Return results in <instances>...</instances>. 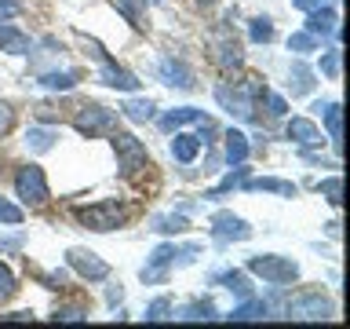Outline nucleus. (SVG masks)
I'll use <instances>...</instances> for the list:
<instances>
[{"mask_svg":"<svg viewBox=\"0 0 350 329\" xmlns=\"http://www.w3.org/2000/svg\"><path fill=\"white\" fill-rule=\"evenodd\" d=\"M288 48H292V51H299V55L317 51V48H321V37H314L310 29H299V33H292V37H288Z\"/></svg>","mask_w":350,"mask_h":329,"instance_id":"28","label":"nucleus"},{"mask_svg":"<svg viewBox=\"0 0 350 329\" xmlns=\"http://www.w3.org/2000/svg\"><path fill=\"white\" fill-rule=\"evenodd\" d=\"M113 136V150H117V161H120V172L131 175V172H139V169H146L150 158H146V147L135 139V136H128V132H109Z\"/></svg>","mask_w":350,"mask_h":329,"instance_id":"6","label":"nucleus"},{"mask_svg":"<svg viewBox=\"0 0 350 329\" xmlns=\"http://www.w3.org/2000/svg\"><path fill=\"white\" fill-rule=\"evenodd\" d=\"M306 15H310V19H306V29H310L314 33V37H328V33H339V15H336V11L332 8H314V11H306Z\"/></svg>","mask_w":350,"mask_h":329,"instance_id":"13","label":"nucleus"},{"mask_svg":"<svg viewBox=\"0 0 350 329\" xmlns=\"http://www.w3.org/2000/svg\"><path fill=\"white\" fill-rule=\"evenodd\" d=\"M284 311H288V318H295V322H321V318L336 315V307L321 289H306V293H295Z\"/></svg>","mask_w":350,"mask_h":329,"instance_id":"4","label":"nucleus"},{"mask_svg":"<svg viewBox=\"0 0 350 329\" xmlns=\"http://www.w3.org/2000/svg\"><path fill=\"white\" fill-rule=\"evenodd\" d=\"M70 267L81 274V278H88V282H106L109 278V263L106 260H98L95 252H88V249H70Z\"/></svg>","mask_w":350,"mask_h":329,"instance_id":"8","label":"nucleus"},{"mask_svg":"<svg viewBox=\"0 0 350 329\" xmlns=\"http://www.w3.org/2000/svg\"><path fill=\"white\" fill-rule=\"evenodd\" d=\"M179 318H186V322H208V318H215V304H208V300H197V304H186L179 307Z\"/></svg>","mask_w":350,"mask_h":329,"instance_id":"26","label":"nucleus"},{"mask_svg":"<svg viewBox=\"0 0 350 329\" xmlns=\"http://www.w3.org/2000/svg\"><path fill=\"white\" fill-rule=\"evenodd\" d=\"M197 154H201V136H190V132H179V136L172 139V158L190 164Z\"/></svg>","mask_w":350,"mask_h":329,"instance_id":"16","label":"nucleus"},{"mask_svg":"<svg viewBox=\"0 0 350 329\" xmlns=\"http://www.w3.org/2000/svg\"><path fill=\"white\" fill-rule=\"evenodd\" d=\"M11 121H15V114H11V106L8 103H0V136L11 128Z\"/></svg>","mask_w":350,"mask_h":329,"instance_id":"40","label":"nucleus"},{"mask_svg":"<svg viewBox=\"0 0 350 329\" xmlns=\"http://www.w3.org/2000/svg\"><path fill=\"white\" fill-rule=\"evenodd\" d=\"M88 230H117V227H124V219H128V208L117 202V197H106V202H95V205H84V208H77L73 212Z\"/></svg>","mask_w":350,"mask_h":329,"instance_id":"2","label":"nucleus"},{"mask_svg":"<svg viewBox=\"0 0 350 329\" xmlns=\"http://www.w3.org/2000/svg\"><path fill=\"white\" fill-rule=\"evenodd\" d=\"M153 230H164V234H179V230H186V216H157V219H153Z\"/></svg>","mask_w":350,"mask_h":329,"instance_id":"33","label":"nucleus"},{"mask_svg":"<svg viewBox=\"0 0 350 329\" xmlns=\"http://www.w3.org/2000/svg\"><path fill=\"white\" fill-rule=\"evenodd\" d=\"M245 191H273V194H284V197H295V186L292 183H284V180H248L245 183Z\"/></svg>","mask_w":350,"mask_h":329,"instance_id":"24","label":"nucleus"},{"mask_svg":"<svg viewBox=\"0 0 350 329\" xmlns=\"http://www.w3.org/2000/svg\"><path fill=\"white\" fill-rule=\"evenodd\" d=\"M113 8H117L135 29L146 26V0H113Z\"/></svg>","mask_w":350,"mask_h":329,"instance_id":"20","label":"nucleus"},{"mask_svg":"<svg viewBox=\"0 0 350 329\" xmlns=\"http://www.w3.org/2000/svg\"><path fill=\"white\" fill-rule=\"evenodd\" d=\"M317 191L325 194L328 205H339V202H343V180H339V175H332V180H325V183H317Z\"/></svg>","mask_w":350,"mask_h":329,"instance_id":"32","label":"nucleus"},{"mask_svg":"<svg viewBox=\"0 0 350 329\" xmlns=\"http://www.w3.org/2000/svg\"><path fill=\"white\" fill-rule=\"evenodd\" d=\"M292 4L299 8V11H314V8H321L325 0H292Z\"/></svg>","mask_w":350,"mask_h":329,"instance_id":"41","label":"nucleus"},{"mask_svg":"<svg viewBox=\"0 0 350 329\" xmlns=\"http://www.w3.org/2000/svg\"><path fill=\"white\" fill-rule=\"evenodd\" d=\"M219 282H223L230 293H237V296H252V282H248L245 271H226V274H219Z\"/></svg>","mask_w":350,"mask_h":329,"instance_id":"25","label":"nucleus"},{"mask_svg":"<svg viewBox=\"0 0 350 329\" xmlns=\"http://www.w3.org/2000/svg\"><path fill=\"white\" fill-rule=\"evenodd\" d=\"M84 311L81 307H66V311H55V322H84Z\"/></svg>","mask_w":350,"mask_h":329,"instance_id":"37","label":"nucleus"},{"mask_svg":"<svg viewBox=\"0 0 350 329\" xmlns=\"http://www.w3.org/2000/svg\"><path fill=\"white\" fill-rule=\"evenodd\" d=\"M120 110H124L128 121H150L153 117V103H150V99H128Z\"/></svg>","mask_w":350,"mask_h":329,"instance_id":"29","label":"nucleus"},{"mask_svg":"<svg viewBox=\"0 0 350 329\" xmlns=\"http://www.w3.org/2000/svg\"><path fill=\"white\" fill-rule=\"evenodd\" d=\"M262 95H267V92H262ZM267 106H270V114H273V117H284V114H288V106H284V99H281V95H267Z\"/></svg>","mask_w":350,"mask_h":329,"instance_id":"39","label":"nucleus"},{"mask_svg":"<svg viewBox=\"0 0 350 329\" xmlns=\"http://www.w3.org/2000/svg\"><path fill=\"white\" fill-rule=\"evenodd\" d=\"M267 315H270V307L262 300H248V304L234 307V315H226V318H234V322H256V318H267Z\"/></svg>","mask_w":350,"mask_h":329,"instance_id":"23","label":"nucleus"},{"mask_svg":"<svg viewBox=\"0 0 350 329\" xmlns=\"http://www.w3.org/2000/svg\"><path fill=\"white\" fill-rule=\"evenodd\" d=\"M0 223H11V227H18V223H22V208L0 197Z\"/></svg>","mask_w":350,"mask_h":329,"instance_id":"35","label":"nucleus"},{"mask_svg":"<svg viewBox=\"0 0 350 329\" xmlns=\"http://www.w3.org/2000/svg\"><path fill=\"white\" fill-rule=\"evenodd\" d=\"M77 81H81V77H77L73 70H66V73H40V84L48 88V92H70V88H77Z\"/></svg>","mask_w":350,"mask_h":329,"instance_id":"21","label":"nucleus"},{"mask_svg":"<svg viewBox=\"0 0 350 329\" xmlns=\"http://www.w3.org/2000/svg\"><path fill=\"white\" fill-rule=\"evenodd\" d=\"M215 62L223 70H237L241 66V44L234 40L230 29H219V37H215Z\"/></svg>","mask_w":350,"mask_h":329,"instance_id":"10","label":"nucleus"},{"mask_svg":"<svg viewBox=\"0 0 350 329\" xmlns=\"http://www.w3.org/2000/svg\"><path fill=\"white\" fill-rule=\"evenodd\" d=\"M223 139H226V161L230 164H245V158H248V136L245 132L230 128Z\"/></svg>","mask_w":350,"mask_h":329,"instance_id":"19","label":"nucleus"},{"mask_svg":"<svg viewBox=\"0 0 350 329\" xmlns=\"http://www.w3.org/2000/svg\"><path fill=\"white\" fill-rule=\"evenodd\" d=\"M18 11H22V4H18V0H0V22L15 19Z\"/></svg>","mask_w":350,"mask_h":329,"instance_id":"38","label":"nucleus"},{"mask_svg":"<svg viewBox=\"0 0 350 329\" xmlns=\"http://www.w3.org/2000/svg\"><path fill=\"white\" fill-rule=\"evenodd\" d=\"M15 194H18L26 205H44V202H48L51 191H48V180H44V169H40V164H26V169H18V175H15Z\"/></svg>","mask_w":350,"mask_h":329,"instance_id":"5","label":"nucleus"},{"mask_svg":"<svg viewBox=\"0 0 350 329\" xmlns=\"http://www.w3.org/2000/svg\"><path fill=\"white\" fill-rule=\"evenodd\" d=\"M252 40L256 44H267V40H273V22L267 19V15H259V19H252Z\"/></svg>","mask_w":350,"mask_h":329,"instance_id":"30","label":"nucleus"},{"mask_svg":"<svg viewBox=\"0 0 350 329\" xmlns=\"http://www.w3.org/2000/svg\"><path fill=\"white\" fill-rule=\"evenodd\" d=\"M339 66H343V51H325L321 55V73L328 77V81H339Z\"/></svg>","mask_w":350,"mask_h":329,"instance_id":"31","label":"nucleus"},{"mask_svg":"<svg viewBox=\"0 0 350 329\" xmlns=\"http://www.w3.org/2000/svg\"><path fill=\"white\" fill-rule=\"evenodd\" d=\"M212 234L219 241H248L252 238V227L241 216H234V212H215L212 216Z\"/></svg>","mask_w":350,"mask_h":329,"instance_id":"9","label":"nucleus"},{"mask_svg":"<svg viewBox=\"0 0 350 329\" xmlns=\"http://www.w3.org/2000/svg\"><path fill=\"white\" fill-rule=\"evenodd\" d=\"M73 128L81 132V136H98V132H113L117 128V117L109 114L106 106H81V114L73 117Z\"/></svg>","mask_w":350,"mask_h":329,"instance_id":"7","label":"nucleus"},{"mask_svg":"<svg viewBox=\"0 0 350 329\" xmlns=\"http://www.w3.org/2000/svg\"><path fill=\"white\" fill-rule=\"evenodd\" d=\"M15 289H18V285H15V274H11L4 263H0V304L11 300V296H15Z\"/></svg>","mask_w":350,"mask_h":329,"instance_id":"34","label":"nucleus"},{"mask_svg":"<svg viewBox=\"0 0 350 329\" xmlns=\"http://www.w3.org/2000/svg\"><path fill=\"white\" fill-rule=\"evenodd\" d=\"M288 139H295L299 147H317L321 143V128L310 117H292L288 121Z\"/></svg>","mask_w":350,"mask_h":329,"instance_id":"14","label":"nucleus"},{"mask_svg":"<svg viewBox=\"0 0 350 329\" xmlns=\"http://www.w3.org/2000/svg\"><path fill=\"white\" fill-rule=\"evenodd\" d=\"M0 51L8 55H26L29 51V37L15 26H8V22H0Z\"/></svg>","mask_w":350,"mask_h":329,"instance_id":"15","label":"nucleus"},{"mask_svg":"<svg viewBox=\"0 0 350 329\" xmlns=\"http://www.w3.org/2000/svg\"><path fill=\"white\" fill-rule=\"evenodd\" d=\"M201 117H204V110H197V106H179V110H168V114L161 117V128L172 132V128H183V125H197Z\"/></svg>","mask_w":350,"mask_h":329,"instance_id":"17","label":"nucleus"},{"mask_svg":"<svg viewBox=\"0 0 350 329\" xmlns=\"http://www.w3.org/2000/svg\"><path fill=\"white\" fill-rule=\"evenodd\" d=\"M98 84H106V88H120V92H135V88H139L135 77H131L128 70H120V66H117L113 59H109V55L103 59V73H98Z\"/></svg>","mask_w":350,"mask_h":329,"instance_id":"11","label":"nucleus"},{"mask_svg":"<svg viewBox=\"0 0 350 329\" xmlns=\"http://www.w3.org/2000/svg\"><path fill=\"white\" fill-rule=\"evenodd\" d=\"M288 88H292V95L314 92V70H310V66L295 59V62H292V70H288Z\"/></svg>","mask_w":350,"mask_h":329,"instance_id":"18","label":"nucleus"},{"mask_svg":"<svg viewBox=\"0 0 350 329\" xmlns=\"http://www.w3.org/2000/svg\"><path fill=\"white\" fill-rule=\"evenodd\" d=\"M168 311H172V300H153L150 307H146V322H161V318H168Z\"/></svg>","mask_w":350,"mask_h":329,"instance_id":"36","label":"nucleus"},{"mask_svg":"<svg viewBox=\"0 0 350 329\" xmlns=\"http://www.w3.org/2000/svg\"><path fill=\"white\" fill-rule=\"evenodd\" d=\"M161 81L172 84V88H193V70L179 59H161Z\"/></svg>","mask_w":350,"mask_h":329,"instance_id":"12","label":"nucleus"},{"mask_svg":"<svg viewBox=\"0 0 350 329\" xmlns=\"http://www.w3.org/2000/svg\"><path fill=\"white\" fill-rule=\"evenodd\" d=\"M248 274H259L262 282L270 285H288L299 278V263L292 256H273V252H262V256L248 260Z\"/></svg>","mask_w":350,"mask_h":329,"instance_id":"3","label":"nucleus"},{"mask_svg":"<svg viewBox=\"0 0 350 329\" xmlns=\"http://www.w3.org/2000/svg\"><path fill=\"white\" fill-rule=\"evenodd\" d=\"M256 95H262V84L256 81V77H248V84H219L215 88V103L226 110V114H234L241 121H248L252 114H256Z\"/></svg>","mask_w":350,"mask_h":329,"instance_id":"1","label":"nucleus"},{"mask_svg":"<svg viewBox=\"0 0 350 329\" xmlns=\"http://www.w3.org/2000/svg\"><path fill=\"white\" fill-rule=\"evenodd\" d=\"M321 117H325V125H328V136H332V143L339 147L343 143V110H339V103H328L321 110Z\"/></svg>","mask_w":350,"mask_h":329,"instance_id":"22","label":"nucleus"},{"mask_svg":"<svg viewBox=\"0 0 350 329\" xmlns=\"http://www.w3.org/2000/svg\"><path fill=\"white\" fill-rule=\"evenodd\" d=\"M26 147L37 150V154L51 150V147H55V132H51V128H29V132H26Z\"/></svg>","mask_w":350,"mask_h":329,"instance_id":"27","label":"nucleus"}]
</instances>
